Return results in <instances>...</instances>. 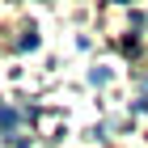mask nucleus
<instances>
[{
  "mask_svg": "<svg viewBox=\"0 0 148 148\" xmlns=\"http://www.w3.org/2000/svg\"><path fill=\"white\" fill-rule=\"evenodd\" d=\"M17 123H21V114L9 110V106H0V131H17Z\"/></svg>",
  "mask_w": 148,
  "mask_h": 148,
  "instance_id": "nucleus-1",
  "label": "nucleus"
},
{
  "mask_svg": "<svg viewBox=\"0 0 148 148\" xmlns=\"http://www.w3.org/2000/svg\"><path fill=\"white\" fill-rule=\"evenodd\" d=\"M136 110H140V114H148V97H140V102H136Z\"/></svg>",
  "mask_w": 148,
  "mask_h": 148,
  "instance_id": "nucleus-4",
  "label": "nucleus"
},
{
  "mask_svg": "<svg viewBox=\"0 0 148 148\" xmlns=\"http://www.w3.org/2000/svg\"><path fill=\"white\" fill-rule=\"evenodd\" d=\"M34 47H38V34H34V30H25L21 42H17V51H34Z\"/></svg>",
  "mask_w": 148,
  "mask_h": 148,
  "instance_id": "nucleus-2",
  "label": "nucleus"
},
{
  "mask_svg": "<svg viewBox=\"0 0 148 148\" xmlns=\"http://www.w3.org/2000/svg\"><path fill=\"white\" fill-rule=\"evenodd\" d=\"M89 80H93V85H106V80H110V68H93Z\"/></svg>",
  "mask_w": 148,
  "mask_h": 148,
  "instance_id": "nucleus-3",
  "label": "nucleus"
}]
</instances>
